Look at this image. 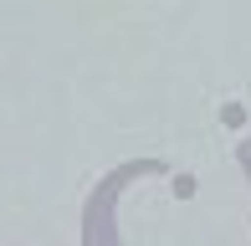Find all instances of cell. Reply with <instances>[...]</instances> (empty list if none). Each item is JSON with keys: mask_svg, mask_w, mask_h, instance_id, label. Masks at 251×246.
<instances>
[]
</instances>
